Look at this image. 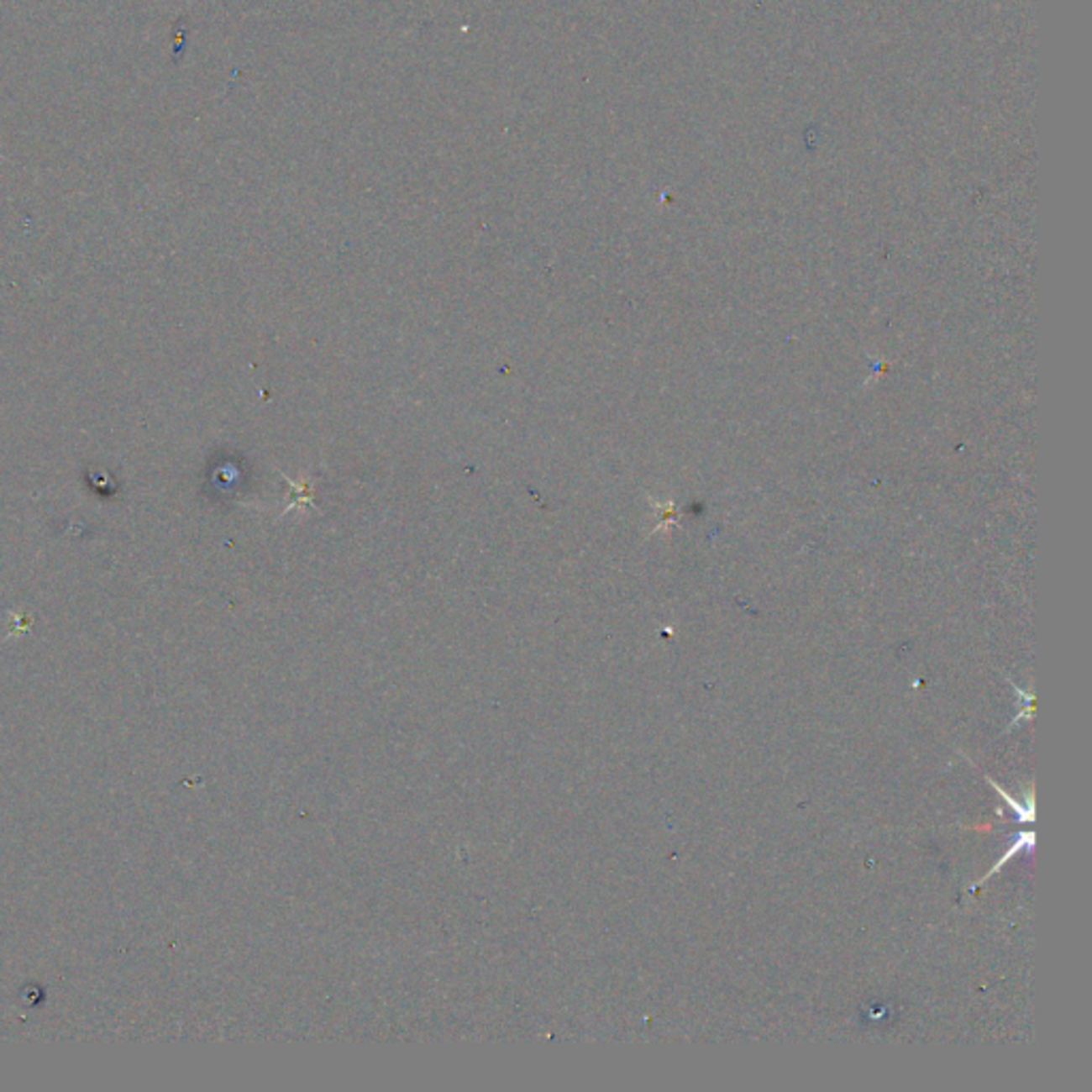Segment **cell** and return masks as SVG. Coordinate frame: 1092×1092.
<instances>
[{
    "label": "cell",
    "mask_w": 1092,
    "mask_h": 1092,
    "mask_svg": "<svg viewBox=\"0 0 1092 1092\" xmlns=\"http://www.w3.org/2000/svg\"><path fill=\"white\" fill-rule=\"evenodd\" d=\"M1032 843H1035V834H1032V832H1022V834H1018V838H1016V843H1014V845H1011V849H1009V852L1005 853V856L1000 858L999 862H996L995 869H992L990 873H988V875L984 877V879H988V877H990V875H995V873H999L1000 866H1003L1005 862H1007V860H1011V858H1014L1016 853L1020 852V849H1024V848H1032Z\"/></svg>",
    "instance_id": "6da1fadb"
}]
</instances>
